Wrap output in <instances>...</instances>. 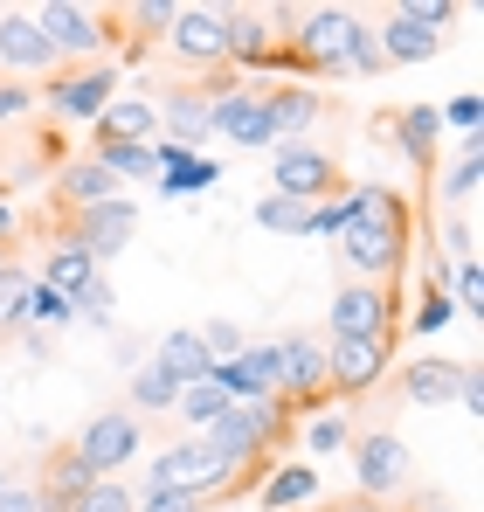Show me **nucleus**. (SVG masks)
Instances as JSON below:
<instances>
[{
    "mask_svg": "<svg viewBox=\"0 0 484 512\" xmlns=\"http://www.w3.org/2000/svg\"><path fill=\"white\" fill-rule=\"evenodd\" d=\"M346 450H353V471H360V499H388L408 485V443L395 429H367Z\"/></svg>",
    "mask_w": 484,
    "mask_h": 512,
    "instance_id": "obj_4",
    "label": "nucleus"
},
{
    "mask_svg": "<svg viewBox=\"0 0 484 512\" xmlns=\"http://www.w3.org/2000/svg\"><path fill=\"white\" fill-rule=\"evenodd\" d=\"M457 395H464V409H471V416L484 409V381H478V367H471V360H464V388H457Z\"/></svg>",
    "mask_w": 484,
    "mask_h": 512,
    "instance_id": "obj_47",
    "label": "nucleus"
},
{
    "mask_svg": "<svg viewBox=\"0 0 484 512\" xmlns=\"http://www.w3.org/2000/svg\"><path fill=\"white\" fill-rule=\"evenodd\" d=\"M402 21H415V28H429V35H443L450 21H457V7L450 0H408V7H395Z\"/></svg>",
    "mask_w": 484,
    "mask_h": 512,
    "instance_id": "obj_38",
    "label": "nucleus"
},
{
    "mask_svg": "<svg viewBox=\"0 0 484 512\" xmlns=\"http://www.w3.org/2000/svg\"><path fill=\"white\" fill-rule=\"evenodd\" d=\"M450 319H457V305H450L443 291H429V298H422V312H415V333H443Z\"/></svg>",
    "mask_w": 484,
    "mask_h": 512,
    "instance_id": "obj_43",
    "label": "nucleus"
},
{
    "mask_svg": "<svg viewBox=\"0 0 484 512\" xmlns=\"http://www.w3.org/2000/svg\"><path fill=\"white\" fill-rule=\"evenodd\" d=\"M118 70L111 63H83V70H63V77H49L42 84V104L56 111V118H97L111 97H118Z\"/></svg>",
    "mask_w": 484,
    "mask_h": 512,
    "instance_id": "obj_5",
    "label": "nucleus"
},
{
    "mask_svg": "<svg viewBox=\"0 0 484 512\" xmlns=\"http://www.w3.org/2000/svg\"><path fill=\"white\" fill-rule=\"evenodd\" d=\"M0 277H7V250H0Z\"/></svg>",
    "mask_w": 484,
    "mask_h": 512,
    "instance_id": "obj_52",
    "label": "nucleus"
},
{
    "mask_svg": "<svg viewBox=\"0 0 484 512\" xmlns=\"http://www.w3.org/2000/svg\"><path fill=\"white\" fill-rule=\"evenodd\" d=\"M0 305H7V284H0Z\"/></svg>",
    "mask_w": 484,
    "mask_h": 512,
    "instance_id": "obj_53",
    "label": "nucleus"
},
{
    "mask_svg": "<svg viewBox=\"0 0 484 512\" xmlns=\"http://www.w3.org/2000/svg\"><path fill=\"white\" fill-rule=\"evenodd\" d=\"M111 305H118V291H111V277H104V270H97L77 298H70V312H77V319H90V326H111Z\"/></svg>",
    "mask_w": 484,
    "mask_h": 512,
    "instance_id": "obj_33",
    "label": "nucleus"
},
{
    "mask_svg": "<svg viewBox=\"0 0 484 512\" xmlns=\"http://www.w3.org/2000/svg\"><path fill=\"white\" fill-rule=\"evenodd\" d=\"M457 388H464V360H443V353L436 360H408V374H402V395L422 402V409L429 402H450Z\"/></svg>",
    "mask_w": 484,
    "mask_h": 512,
    "instance_id": "obj_22",
    "label": "nucleus"
},
{
    "mask_svg": "<svg viewBox=\"0 0 484 512\" xmlns=\"http://www.w3.org/2000/svg\"><path fill=\"white\" fill-rule=\"evenodd\" d=\"M388 374V340H332L325 346V388L339 395H367Z\"/></svg>",
    "mask_w": 484,
    "mask_h": 512,
    "instance_id": "obj_11",
    "label": "nucleus"
},
{
    "mask_svg": "<svg viewBox=\"0 0 484 512\" xmlns=\"http://www.w3.org/2000/svg\"><path fill=\"white\" fill-rule=\"evenodd\" d=\"M90 125H97L90 146H153V139H160V111H153V97H111Z\"/></svg>",
    "mask_w": 484,
    "mask_h": 512,
    "instance_id": "obj_14",
    "label": "nucleus"
},
{
    "mask_svg": "<svg viewBox=\"0 0 484 512\" xmlns=\"http://www.w3.org/2000/svg\"><path fill=\"white\" fill-rule=\"evenodd\" d=\"M353 222V208H346V187L332 194V201H312V222H305V236H339Z\"/></svg>",
    "mask_w": 484,
    "mask_h": 512,
    "instance_id": "obj_36",
    "label": "nucleus"
},
{
    "mask_svg": "<svg viewBox=\"0 0 484 512\" xmlns=\"http://www.w3.org/2000/svg\"><path fill=\"white\" fill-rule=\"evenodd\" d=\"M56 201L77 215V208H97V201H118V180L97 167V160H70V167L56 173Z\"/></svg>",
    "mask_w": 484,
    "mask_h": 512,
    "instance_id": "obj_23",
    "label": "nucleus"
},
{
    "mask_svg": "<svg viewBox=\"0 0 484 512\" xmlns=\"http://www.w3.org/2000/svg\"><path fill=\"white\" fill-rule=\"evenodd\" d=\"M381 63H429L436 49H443V35H429V28H415L402 14H381Z\"/></svg>",
    "mask_w": 484,
    "mask_h": 512,
    "instance_id": "obj_24",
    "label": "nucleus"
},
{
    "mask_svg": "<svg viewBox=\"0 0 484 512\" xmlns=\"http://www.w3.org/2000/svg\"><path fill=\"white\" fill-rule=\"evenodd\" d=\"M201 346H208L215 360H236V353H242V346H249V340H242V333H236V326H229V319H215V326H201Z\"/></svg>",
    "mask_w": 484,
    "mask_h": 512,
    "instance_id": "obj_42",
    "label": "nucleus"
},
{
    "mask_svg": "<svg viewBox=\"0 0 484 512\" xmlns=\"http://www.w3.org/2000/svg\"><path fill=\"white\" fill-rule=\"evenodd\" d=\"M153 360H160V367L173 374V381H180V388H194V381H208V374H215V353L201 346V333H194V326H180V333H160V353H153Z\"/></svg>",
    "mask_w": 484,
    "mask_h": 512,
    "instance_id": "obj_19",
    "label": "nucleus"
},
{
    "mask_svg": "<svg viewBox=\"0 0 484 512\" xmlns=\"http://www.w3.org/2000/svg\"><path fill=\"white\" fill-rule=\"evenodd\" d=\"M312 499H319V471L312 464H277L256 485V506L263 512H298V506H312Z\"/></svg>",
    "mask_w": 484,
    "mask_h": 512,
    "instance_id": "obj_20",
    "label": "nucleus"
},
{
    "mask_svg": "<svg viewBox=\"0 0 484 512\" xmlns=\"http://www.w3.org/2000/svg\"><path fill=\"white\" fill-rule=\"evenodd\" d=\"M443 125H457V139H478V118H484V104L478 97H450L443 111H436Z\"/></svg>",
    "mask_w": 484,
    "mask_h": 512,
    "instance_id": "obj_39",
    "label": "nucleus"
},
{
    "mask_svg": "<svg viewBox=\"0 0 484 512\" xmlns=\"http://www.w3.org/2000/svg\"><path fill=\"white\" fill-rule=\"evenodd\" d=\"M0 512H42L35 485H7V492H0Z\"/></svg>",
    "mask_w": 484,
    "mask_h": 512,
    "instance_id": "obj_45",
    "label": "nucleus"
},
{
    "mask_svg": "<svg viewBox=\"0 0 484 512\" xmlns=\"http://www.w3.org/2000/svg\"><path fill=\"white\" fill-rule=\"evenodd\" d=\"M443 201H450L457 215L478 201V139H457V167L443 173Z\"/></svg>",
    "mask_w": 484,
    "mask_h": 512,
    "instance_id": "obj_30",
    "label": "nucleus"
},
{
    "mask_svg": "<svg viewBox=\"0 0 484 512\" xmlns=\"http://www.w3.org/2000/svg\"><path fill=\"white\" fill-rule=\"evenodd\" d=\"M277 395L284 402H312L325 395V346L319 340H277Z\"/></svg>",
    "mask_w": 484,
    "mask_h": 512,
    "instance_id": "obj_17",
    "label": "nucleus"
},
{
    "mask_svg": "<svg viewBox=\"0 0 484 512\" xmlns=\"http://www.w3.org/2000/svg\"><path fill=\"white\" fill-rule=\"evenodd\" d=\"M7 229H14V208H0V236H7Z\"/></svg>",
    "mask_w": 484,
    "mask_h": 512,
    "instance_id": "obj_50",
    "label": "nucleus"
},
{
    "mask_svg": "<svg viewBox=\"0 0 484 512\" xmlns=\"http://www.w3.org/2000/svg\"><path fill=\"white\" fill-rule=\"evenodd\" d=\"M153 111H160V139H166V146H180V153H201V139H215L201 84H173Z\"/></svg>",
    "mask_w": 484,
    "mask_h": 512,
    "instance_id": "obj_13",
    "label": "nucleus"
},
{
    "mask_svg": "<svg viewBox=\"0 0 484 512\" xmlns=\"http://www.w3.org/2000/svg\"><path fill=\"white\" fill-rule=\"evenodd\" d=\"M415 512H450V506H415Z\"/></svg>",
    "mask_w": 484,
    "mask_h": 512,
    "instance_id": "obj_51",
    "label": "nucleus"
},
{
    "mask_svg": "<svg viewBox=\"0 0 484 512\" xmlns=\"http://www.w3.org/2000/svg\"><path fill=\"white\" fill-rule=\"evenodd\" d=\"M305 222H312V208H305V201H291V194H263V201H256V229L305 236Z\"/></svg>",
    "mask_w": 484,
    "mask_h": 512,
    "instance_id": "obj_32",
    "label": "nucleus"
},
{
    "mask_svg": "<svg viewBox=\"0 0 484 512\" xmlns=\"http://www.w3.org/2000/svg\"><path fill=\"white\" fill-rule=\"evenodd\" d=\"M305 443H312L319 457H332V450L353 443V423H346V416H312V423H305Z\"/></svg>",
    "mask_w": 484,
    "mask_h": 512,
    "instance_id": "obj_35",
    "label": "nucleus"
},
{
    "mask_svg": "<svg viewBox=\"0 0 484 512\" xmlns=\"http://www.w3.org/2000/svg\"><path fill=\"white\" fill-rule=\"evenodd\" d=\"M360 14L353 7H298V28H284L291 56L305 63V77H339L346 70V42H353Z\"/></svg>",
    "mask_w": 484,
    "mask_h": 512,
    "instance_id": "obj_1",
    "label": "nucleus"
},
{
    "mask_svg": "<svg viewBox=\"0 0 484 512\" xmlns=\"http://www.w3.org/2000/svg\"><path fill=\"white\" fill-rule=\"evenodd\" d=\"M325 512H388V506H381V499H360V492H353V499H339V506H325Z\"/></svg>",
    "mask_w": 484,
    "mask_h": 512,
    "instance_id": "obj_48",
    "label": "nucleus"
},
{
    "mask_svg": "<svg viewBox=\"0 0 484 512\" xmlns=\"http://www.w3.org/2000/svg\"><path fill=\"white\" fill-rule=\"evenodd\" d=\"M28 14H35V28L49 35L56 63H63V56H97V49L111 42V28H104L90 7H77V0H42V7H28Z\"/></svg>",
    "mask_w": 484,
    "mask_h": 512,
    "instance_id": "obj_7",
    "label": "nucleus"
},
{
    "mask_svg": "<svg viewBox=\"0 0 484 512\" xmlns=\"http://www.w3.org/2000/svg\"><path fill=\"white\" fill-rule=\"evenodd\" d=\"M229 485V471L208 457V443L201 436H187V443H173V450H160L153 457V471H146V499H215Z\"/></svg>",
    "mask_w": 484,
    "mask_h": 512,
    "instance_id": "obj_2",
    "label": "nucleus"
},
{
    "mask_svg": "<svg viewBox=\"0 0 484 512\" xmlns=\"http://www.w3.org/2000/svg\"><path fill=\"white\" fill-rule=\"evenodd\" d=\"M166 49H173L180 63H208V70H222V63H229L222 7H180V14H173V28H166Z\"/></svg>",
    "mask_w": 484,
    "mask_h": 512,
    "instance_id": "obj_12",
    "label": "nucleus"
},
{
    "mask_svg": "<svg viewBox=\"0 0 484 512\" xmlns=\"http://www.w3.org/2000/svg\"><path fill=\"white\" fill-rule=\"evenodd\" d=\"M450 284H457V298H450V305L478 319V298H484V284H478V263H457V270H450Z\"/></svg>",
    "mask_w": 484,
    "mask_h": 512,
    "instance_id": "obj_41",
    "label": "nucleus"
},
{
    "mask_svg": "<svg viewBox=\"0 0 484 512\" xmlns=\"http://www.w3.org/2000/svg\"><path fill=\"white\" fill-rule=\"evenodd\" d=\"M132 229H139V208L118 194V201H97V208H77L70 215V236L63 243H83V250L97 256V263H111V256L132 243Z\"/></svg>",
    "mask_w": 484,
    "mask_h": 512,
    "instance_id": "obj_8",
    "label": "nucleus"
},
{
    "mask_svg": "<svg viewBox=\"0 0 484 512\" xmlns=\"http://www.w3.org/2000/svg\"><path fill=\"white\" fill-rule=\"evenodd\" d=\"M173 409H180V423H187V429H215L236 402H229L215 381H194V388H180V402H173Z\"/></svg>",
    "mask_w": 484,
    "mask_h": 512,
    "instance_id": "obj_28",
    "label": "nucleus"
},
{
    "mask_svg": "<svg viewBox=\"0 0 484 512\" xmlns=\"http://www.w3.org/2000/svg\"><path fill=\"white\" fill-rule=\"evenodd\" d=\"M97 270H104V263L83 250V243H56V250H49V263H42V284H49V291H63V298H77Z\"/></svg>",
    "mask_w": 484,
    "mask_h": 512,
    "instance_id": "obj_26",
    "label": "nucleus"
},
{
    "mask_svg": "<svg viewBox=\"0 0 484 512\" xmlns=\"http://www.w3.org/2000/svg\"><path fill=\"white\" fill-rule=\"evenodd\" d=\"M450 250H457V263H478V256H471V215L450 222Z\"/></svg>",
    "mask_w": 484,
    "mask_h": 512,
    "instance_id": "obj_46",
    "label": "nucleus"
},
{
    "mask_svg": "<svg viewBox=\"0 0 484 512\" xmlns=\"http://www.w3.org/2000/svg\"><path fill=\"white\" fill-rule=\"evenodd\" d=\"M0 63L21 70V77H49V70H56V49H49V35L35 28V14H21V7L0 14Z\"/></svg>",
    "mask_w": 484,
    "mask_h": 512,
    "instance_id": "obj_15",
    "label": "nucleus"
},
{
    "mask_svg": "<svg viewBox=\"0 0 484 512\" xmlns=\"http://www.w3.org/2000/svg\"><path fill=\"white\" fill-rule=\"evenodd\" d=\"M28 104H35V90H28V84H0V125H7V118H21Z\"/></svg>",
    "mask_w": 484,
    "mask_h": 512,
    "instance_id": "obj_44",
    "label": "nucleus"
},
{
    "mask_svg": "<svg viewBox=\"0 0 484 512\" xmlns=\"http://www.w3.org/2000/svg\"><path fill=\"white\" fill-rule=\"evenodd\" d=\"M388 284H339L332 298V340H388Z\"/></svg>",
    "mask_w": 484,
    "mask_h": 512,
    "instance_id": "obj_10",
    "label": "nucleus"
},
{
    "mask_svg": "<svg viewBox=\"0 0 484 512\" xmlns=\"http://www.w3.org/2000/svg\"><path fill=\"white\" fill-rule=\"evenodd\" d=\"M125 14H132V21H139V35H166V28H173V14H180V7H173V0H139V7H125Z\"/></svg>",
    "mask_w": 484,
    "mask_h": 512,
    "instance_id": "obj_40",
    "label": "nucleus"
},
{
    "mask_svg": "<svg viewBox=\"0 0 484 512\" xmlns=\"http://www.w3.org/2000/svg\"><path fill=\"white\" fill-rule=\"evenodd\" d=\"M63 512H132V492H125L118 478H97V485H90V492H77Z\"/></svg>",
    "mask_w": 484,
    "mask_h": 512,
    "instance_id": "obj_34",
    "label": "nucleus"
},
{
    "mask_svg": "<svg viewBox=\"0 0 484 512\" xmlns=\"http://www.w3.org/2000/svg\"><path fill=\"white\" fill-rule=\"evenodd\" d=\"M346 70H360V77H374V70H381V35H374L367 21H360V28H353V42H346Z\"/></svg>",
    "mask_w": 484,
    "mask_h": 512,
    "instance_id": "obj_37",
    "label": "nucleus"
},
{
    "mask_svg": "<svg viewBox=\"0 0 484 512\" xmlns=\"http://www.w3.org/2000/svg\"><path fill=\"white\" fill-rule=\"evenodd\" d=\"M256 97H263V118H270V132H277L284 146H298L325 111V97L312 84H270V90H256Z\"/></svg>",
    "mask_w": 484,
    "mask_h": 512,
    "instance_id": "obj_16",
    "label": "nucleus"
},
{
    "mask_svg": "<svg viewBox=\"0 0 484 512\" xmlns=\"http://www.w3.org/2000/svg\"><path fill=\"white\" fill-rule=\"evenodd\" d=\"M21 305H28V326H35V333H63V326L77 319V312H70V298H63V291H49L42 277L21 291Z\"/></svg>",
    "mask_w": 484,
    "mask_h": 512,
    "instance_id": "obj_29",
    "label": "nucleus"
},
{
    "mask_svg": "<svg viewBox=\"0 0 484 512\" xmlns=\"http://www.w3.org/2000/svg\"><path fill=\"white\" fill-rule=\"evenodd\" d=\"M90 160L111 173L118 187H125V180H160V153H153V146H90Z\"/></svg>",
    "mask_w": 484,
    "mask_h": 512,
    "instance_id": "obj_27",
    "label": "nucleus"
},
{
    "mask_svg": "<svg viewBox=\"0 0 484 512\" xmlns=\"http://www.w3.org/2000/svg\"><path fill=\"white\" fill-rule=\"evenodd\" d=\"M83 464L104 478V471H118V464H132L139 457V416H125V409H104V416H90L83 436L70 443Z\"/></svg>",
    "mask_w": 484,
    "mask_h": 512,
    "instance_id": "obj_9",
    "label": "nucleus"
},
{
    "mask_svg": "<svg viewBox=\"0 0 484 512\" xmlns=\"http://www.w3.org/2000/svg\"><path fill=\"white\" fill-rule=\"evenodd\" d=\"M222 42H229V70H263V56L277 49V28L256 7H222Z\"/></svg>",
    "mask_w": 484,
    "mask_h": 512,
    "instance_id": "obj_18",
    "label": "nucleus"
},
{
    "mask_svg": "<svg viewBox=\"0 0 484 512\" xmlns=\"http://www.w3.org/2000/svg\"><path fill=\"white\" fill-rule=\"evenodd\" d=\"M0 492H7V478H0Z\"/></svg>",
    "mask_w": 484,
    "mask_h": 512,
    "instance_id": "obj_54",
    "label": "nucleus"
},
{
    "mask_svg": "<svg viewBox=\"0 0 484 512\" xmlns=\"http://www.w3.org/2000/svg\"><path fill=\"white\" fill-rule=\"evenodd\" d=\"M270 180H277V194H291V201H325V194H339V160L325 153V146H277V160H270Z\"/></svg>",
    "mask_w": 484,
    "mask_h": 512,
    "instance_id": "obj_6",
    "label": "nucleus"
},
{
    "mask_svg": "<svg viewBox=\"0 0 484 512\" xmlns=\"http://www.w3.org/2000/svg\"><path fill=\"white\" fill-rule=\"evenodd\" d=\"M395 139H402L408 160L429 173V167H436V139H443V118H436V104H408L402 118H395Z\"/></svg>",
    "mask_w": 484,
    "mask_h": 512,
    "instance_id": "obj_25",
    "label": "nucleus"
},
{
    "mask_svg": "<svg viewBox=\"0 0 484 512\" xmlns=\"http://www.w3.org/2000/svg\"><path fill=\"white\" fill-rule=\"evenodd\" d=\"M153 153H160V194H201V187H215V180H222L215 160L180 153V146H166V139H153Z\"/></svg>",
    "mask_w": 484,
    "mask_h": 512,
    "instance_id": "obj_21",
    "label": "nucleus"
},
{
    "mask_svg": "<svg viewBox=\"0 0 484 512\" xmlns=\"http://www.w3.org/2000/svg\"><path fill=\"white\" fill-rule=\"evenodd\" d=\"M146 512H201V499H146Z\"/></svg>",
    "mask_w": 484,
    "mask_h": 512,
    "instance_id": "obj_49",
    "label": "nucleus"
},
{
    "mask_svg": "<svg viewBox=\"0 0 484 512\" xmlns=\"http://www.w3.org/2000/svg\"><path fill=\"white\" fill-rule=\"evenodd\" d=\"M402 250L408 229H395V222H346L339 229V263L353 270V284H388L402 270Z\"/></svg>",
    "mask_w": 484,
    "mask_h": 512,
    "instance_id": "obj_3",
    "label": "nucleus"
},
{
    "mask_svg": "<svg viewBox=\"0 0 484 512\" xmlns=\"http://www.w3.org/2000/svg\"><path fill=\"white\" fill-rule=\"evenodd\" d=\"M173 402H180V381L166 374L160 360L132 367V409H173Z\"/></svg>",
    "mask_w": 484,
    "mask_h": 512,
    "instance_id": "obj_31",
    "label": "nucleus"
}]
</instances>
